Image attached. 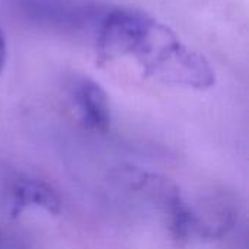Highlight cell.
Here are the masks:
<instances>
[{
    "label": "cell",
    "instance_id": "cell-1",
    "mask_svg": "<svg viewBox=\"0 0 249 249\" xmlns=\"http://www.w3.org/2000/svg\"><path fill=\"white\" fill-rule=\"evenodd\" d=\"M133 57L147 76L169 85L204 90L216 82L209 61L156 20Z\"/></svg>",
    "mask_w": 249,
    "mask_h": 249
},
{
    "label": "cell",
    "instance_id": "cell-2",
    "mask_svg": "<svg viewBox=\"0 0 249 249\" xmlns=\"http://www.w3.org/2000/svg\"><path fill=\"white\" fill-rule=\"evenodd\" d=\"M155 19L134 9H112L107 12L98 25L96 47L102 57H133Z\"/></svg>",
    "mask_w": 249,
    "mask_h": 249
},
{
    "label": "cell",
    "instance_id": "cell-3",
    "mask_svg": "<svg viewBox=\"0 0 249 249\" xmlns=\"http://www.w3.org/2000/svg\"><path fill=\"white\" fill-rule=\"evenodd\" d=\"M70 95L88 128L99 133L108 130L111 124V107L108 95L99 83L85 76L74 77L70 85Z\"/></svg>",
    "mask_w": 249,
    "mask_h": 249
},
{
    "label": "cell",
    "instance_id": "cell-4",
    "mask_svg": "<svg viewBox=\"0 0 249 249\" xmlns=\"http://www.w3.org/2000/svg\"><path fill=\"white\" fill-rule=\"evenodd\" d=\"M12 217L19 216L26 209H41L50 214L61 212V198L55 190L44 181L35 178L18 179L10 191Z\"/></svg>",
    "mask_w": 249,
    "mask_h": 249
},
{
    "label": "cell",
    "instance_id": "cell-5",
    "mask_svg": "<svg viewBox=\"0 0 249 249\" xmlns=\"http://www.w3.org/2000/svg\"><path fill=\"white\" fill-rule=\"evenodd\" d=\"M0 249H28L26 245L13 233L0 232Z\"/></svg>",
    "mask_w": 249,
    "mask_h": 249
},
{
    "label": "cell",
    "instance_id": "cell-6",
    "mask_svg": "<svg viewBox=\"0 0 249 249\" xmlns=\"http://www.w3.org/2000/svg\"><path fill=\"white\" fill-rule=\"evenodd\" d=\"M6 58H7V45H6V38L0 29V74L6 66Z\"/></svg>",
    "mask_w": 249,
    "mask_h": 249
}]
</instances>
